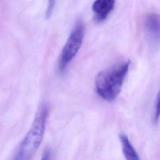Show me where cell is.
<instances>
[{"instance_id": "5", "label": "cell", "mask_w": 160, "mask_h": 160, "mask_svg": "<svg viewBox=\"0 0 160 160\" xmlns=\"http://www.w3.org/2000/svg\"><path fill=\"white\" fill-rule=\"evenodd\" d=\"M115 0H95L92 9L98 22L105 20L114 7Z\"/></svg>"}, {"instance_id": "6", "label": "cell", "mask_w": 160, "mask_h": 160, "mask_svg": "<svg viewBox=\"0 0 160 160\" xmlns=\"http://www.w3.org/2000/svg\"><path fill=\"white\" fill-rule=\"evenodd\" d=\"M119 140L126 160H140L137 151L126 134H119Z\"/></svg>"}, {"instance_id": "1", "label": "cell", "mask_w": 160, "mask_h": 160, "mask_svg": "<svg viewBox=\"0 0 160 160\" xmlns=\"http://www.w3.org/2000/svg\"><path fill=\"white\" fill-rule=\"evenodd\" d=\"M129 61L123 62L99 72L95 79L98 94L106 101H112L121 92L129 70Z\"/></svg>"}, {"instance_id": "9", "label": "cell", "mask_w": 160, "mask_h": 160, "mask_svg": "<svg viewBox=\"0 0 160 160\" xmlns=\"http://www.w3.org/2000/svg\"><path fill=\"white\" fill-rule=\"evenodd\" d=\"M51 158V151L49 149H46L41 157V160H50Z\"/></svg>"}, {"instance_id": "2", "label": "cell", "mask_w": 160, "mask_h": 160, "mask_svg": "<svg viewBox=\"0 0 160 160\" xmlns=\"http://www.w3.org/2000/svg\"><path fill=\"white\" fill-rule=\"evenodd\" d=\"M49 109L46 104L39 108L32 124L21 141L13 160H31L44 136Z\"/></svg>"}, {"instance_id": "8", "label": "cell", "mask_w": 160, "mask_h": 160, "mask_svg": "<svg viewBox=\"0 0 160 160\" xmlns=\"http://www.w3.org/2000/svg\"><path fill=\"white\" fill-rule=\"evenodd\" d=\"M159 118V94L157 96L156 102H155V108H154V119L155 121H158Z\"/></svg>"}, {"instance_id": "3", "label": "cell", "mask_w": 160, "mask_h": 160, "mask_svg": "<svg viewBox=\"0 0 160 160\" xmlns=\"http://www.w3.org/2000/svg\"><path fill=\"white\" fill-rule=\"evenodd\" d=\"M84 34V24L82 21L79 19L76 21L62 50L58 64L59 71H63L75 57L82 43Z\"/></svg>"}, {"instance_id": "7", "label": "cell", "mask_w": 160, "mask_h": 160, "mask_svg": "<svg viewBox=\"0 0 160 160\" xmlns=\"http://www.w3.org/2000/svg\"><path fill=\"white\" fill-rule=\"evenodd\" d=\"M55 5V0H48V8L46 10V17L47 18H49L52 13L54 8Z\"/></svg>"}, {"instance_id": "4", "label": "cell", "mask_w": 160, "mask_h": 160, "mask_svg": "<svg viewBox=\"0 0 160 160\" xmlns=\"http://www.w3.org/2000/svg\"><path fill=\"white\" fill-rule=\"evenodd\" d=\"M146 36L152 48H158L159 42V18L158 14L151 13L145 18Z\"/></svg>"}]
</instances>
